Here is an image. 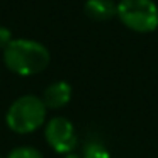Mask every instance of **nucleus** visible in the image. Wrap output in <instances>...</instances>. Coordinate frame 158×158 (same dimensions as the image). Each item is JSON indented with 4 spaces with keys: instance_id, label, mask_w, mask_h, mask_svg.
<instances>
[{
    "instance_id": "1",
    "label": "nucleus",
    "mask_w": 158,
    "mask_h": 158,
    "mask_svg": "<svg viewBox=\"0 0 158 158\" xmlns=\"http://www.w3.org/2000/svg\"><path fill=\"white\" fill-rule=\"evenodd\" d=\"M51 61L48 48L34 39L17 38L4 49V63L12 73L32 77L44 72Z\"/></svg>"
},
{
    "instance_id": "2",
    "label": "nucleus",
    "mask_w": 158,
    "mask_h": 158,
    "mask_svg": "<svg viewBox=\"0 0 158 158\" xmlns=\"http://www.w3.org/2000/svg\"><path fill=\"white\" fill-rule=\"evenodd\" d=\"M46 107L44 100L38 95H21L10 104L7 114H5V123L9 129L17 134H29L44 124L46 121Z\"/></svg>"
},
{
    "instance_id": "3",
    "label": "nucleus",
    "mask_w": 158,
    "mask_h": 158,
    "mask_svg": "<svg viewBox=\"0 0 158 158\" xmlns=\"http://www.w3.org/2000/svg\"><path fill=\"white\" fill-rule=\"evenodd\" d=\"M117 17L134 32H153L158 27V5L153 0H119Z\"/></svg>"
},
{
    "instance_id": "4",
    "label": "nucleus",
    "mask_w": 158,
    "mask_h": 158,
    "mask_svg": "<svg viewBox=\"0 0 158 158\" xmlns=\"http://www.w3.org/2000/svg\"><path fill=\"white\" fill-rule=\"evenodd\" d=\"M44 138H46V143L56 153H61V155H70L75 150L77 143H78L73 123L61 116L53 117L46 123Z\"/></svg>"
},
{
    "instance_id": "5",
    "label": "nucleus",
    "mask_w": 158,
    "mask_h": 158,
    "mask_svg": "<svg viewBox=\"0 0 158 158\" xmlns=\"http://www.w3.org/2000/svg\"><path fill=\"white\" fill-rule=\"evenodd\" d=\"M72 85L65 80H60V82H55L46 87L44 94H43V100L48 109H61L72 100Z\"/></svg>"
},
{
    "instance_id": "6",
    "label": "nucleus",
    "mask_w": 158,
    "mask_h": 158,
    "mask_svg": "<svg viewBox=\"0 0 158 158\" xmlns=\"http://www.w3.org/2000/svg\"><path fill=\"white\" fill-rule=\"evenodd\" d=\"M83 10L92 21L106 22L117 15V5L112 0H87Z\"/></svg>"
},
{
    "instance_id": "7",
    "label": "nucleus",
    "mask_w": 158,
    "mask_h": 158,
    "mask_svg": "<svg viewBox=\"0 0 158 158\" xmlns=\"http://www.w3.org/2000/svg\"><path fill=\"white\" fill-rule=\"evenodd\" d=\"M82 158H110V153L107 151V148L104 144L97 143V141H92V143L85 144Z\"/></svg>"
},
{
    "instance_id": "8",
    "label": "nucleus",
    "mask_w": 158,
    "mask_h": 158,
    "mask_svg": "<svg viewBox=\"0 0 158 158\" xmlns=\"http://www.w3.org/2000/svg\"><path fill=\"white\" fill-rule=\"evenodd\" d=\"M7 158H44V156L34 146H19V148H14L7 155Z\"/></svg>"
},
{
    "instance_id": "9",
    "label": "nucleus",
    "mask_w": 158,
    "mask_h": 158,
    "mask_svg": "<svg viewBox=\"0 0 158 158\" xmlns=\"http://www.w3.org/2000/svg\"><path fill=\"white\" fill-rule=\"evenodd\" d=\"M12 31L7 27H4V26H0V49H5L9 44H10L12 41Z\"/></svg>"
},
{
    "instance_id": "10",
    "label": "nucleus",
    "mask_w": 158,
    "mask_h": 158,
    "mask_svg": "<svg viewBox=\"0 0 158 158\" xmlns=\"http://www.w3.org/2000/svg\"><path fill=\"white\" fill-rule=\"evenodd\" d=\"M66 158H78V156H75V155H68Z\"/></svg>"
},
{
    "instance_id": "11",
    "label": "nucleus",
    "mask_w": 158,
    "mask_h": 158,
    "mask_svg": "<svg viewBox=\"0 0 158 158\" xmlns=\"http://www.w3.org/2000/svg\"><path fill=\"white\" fill-rule=\"evenodd\" d=\"M0 158H2V156H0Z\"/></svg>"
}]
</instances>
